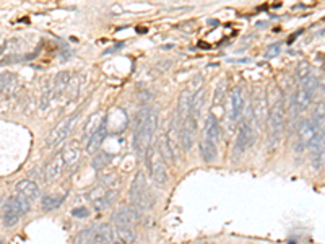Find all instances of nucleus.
<instances>
[{
  "instance_id": "1",
  "label": "nucleus",
  "mask_w": 325,
  "mask_h": 244,
  "mask_svg": "<svg viewBox=\"0 0 325 244\" xmlns=\"http://www.w3.org/2000/svg\"><path fill=\"white\" fill-rule=\"evenodd\" d=\"M317 86H319V80L314 75H309L307 79L302 80L299 83V88L293 95V99H291V113L298 116L302 111H306V108L312 103L314 93H316Z\"/></svg>"
},
{
  "instance_id": "2",
  "label": "nucleus",
  "mask_w": 325,
  "mask_h": 244,
  "mask_svg": "<svg viewBox=\"0 0 325 244\" xmlns=\"http://www.w3.org/2000/svg\"><path fill=\"white\" fill-rule=\"evenodd\" d=\"M156 124H158V114L151 111L148 119L143 122L140 127H135V137H133V148L140 157H145L151 145V138L156 130Z\"/></svg>"
},
{
  "instance_id": "3",
  "label": "nucleus",
  "mask_w": 325,
  "mask_h": 244,
  "mask_svg": "<svg viewBox=\"0 0 325 244\" xmlns=\"http://www.w3.org/2000/svg\"><path fill=\"white\" fill-rule=\"evenodd\" d=\"M268 125H270V135H268V140H270V147H277L280 138H282V132L284 127V104L282 99L273 104L270 113H268Z\"/></svg>"
},
{
  "instance_id": "4",
  "label": "nucleus",
  "mask_w": 325,
  "mask_h": 244,
  "mask_svg": "<svg viewBox=\"0 0 325 244\" xmlns=\"http://www.w3.org/2000/svg\"><path fill=\"white\" fill-rule=\"evenodd\" d=\"M148 169H150V174H151V179L156 186L162 187L167 182V173H166V168H164V162H162L161 155L158 152L156 147H151L148 148Z\"/></svg>"
},
{
  "instance_id": "5",
  "label": "nucleus",
  "mask_w": 325,
  "mask_h": 244,
  "mask_svg": "<svg viewBox=\"0 0 325 244\" xmlns=\"http://www.w3.org/2000/svg\"><path fill=\"white\" fill-rule=\"evenodd\" d=\"M252 121H254V114H252V108L247 109V116L243 121V125H241L238 140H236V153H243L245 152L252 143L255 142V132H254V125H252Z\"/></svg>"
},
{
  "instance_id": "6",
  "label": "nucleus",
  "mask_w": 325,
  "mask_h": 244,
  "mask_svg": "<svg viewBox=\"0 0 325 244\" xmlns=\"http://www.w3.org/2000/svg\"><path fill=\"white\" fill-rule=\"evenodd\" d=\"M321 129H325V127H321L316 121L311 119V118L302 121L299 124V127H298V130H296V135H298V142H296V147H294L296 152H302L306 147H309L311 140L316 137V134Z\"/></svg>"
},
{
  "instance_id": "7",
  "label": "nucleus",
  "mask_w": 325,
  "mask_h": 244,
  "mask_svg": "<svg viewBox=\"0 0 325 244\" xmlns=\"http://www.w3.org/2000/svg\"><path fill=\"white\" fill-rule=\"evenodd\" d=\"M75 118H77V114L70 116V118H67L64 121H60L59 124L49 132L47 137H46V148H54L55 145H59L60 142H64V138L70 134L72 127H74Z\"/></svg>"
},
{
  "instance_id": "8",
  "label": "nucleus",
  "mask_w": 325,
  "mask_h": 244,
  "mask_svg": "<svg viewBox=\"0 0 325 244\" xmlns=\"http://www.w3.org/2000/svg\"><path fill=\"white\" fill-rule=\"evenodd\" d=\"M140 220V210L132 207H119L113 215L116 228H132Z\"/></svg>"
},
{
  "instance_id": "9",
  "label": "nucleus",
  "mask_w": 325,
  "mask_h": 244,
  "mask_svg": "<svg viewBox=\"0 0 325 244\" xmlns=\"http://www.w3.org/2000/svg\"><path fill=\"white\" fill-rule=\"evenodd\" d=\"M244 113V91L241 86H234L231 95H229V106H228V118L231 124H236L239 118Z\"/></svg>"
},
{
  "instance_id": "10",
  "label": "nucleus",
  "mask_w": 325,
  "mask_h": 244,
  "mask_svg": "<svg viewBox=\"0 0 325 244\" xmlns=\"http://www.w3.org/2000/svg\"><path fill=\"white\" fill-rule=\"evenodd\" d=\"M250 108H252V114H254V122L257 124L259 129H262V127L265 125V121H267V109H268L267 93L263 90L257 91Z\"/></svg>"
},
{
  "instance_id": "11",
  "label": "nucleus",
  "mask_w": 325,
  "mask_h": 244,
  "mask_svg": "<svg viewBox=\"0 0 325 244\" xmlns=\"http://www.w3.org/2000/svg\"><path fill=\"white\" fill-rule=\"evenodd\" d=\"M195 132H197V122L189 114V118L182 122L181 132H179V143H181V148L184 152H189L192 148L195 142Z\"/></svg>"
},
{
  "instance_id": "12",
  "label": "nucleus",
  "mask_w": 325,
  "mask_h": 244,
  "mask_svg": "<svg viewBox=\"0 0 325 244\" xmlns=\"http://www.w3.org/2000/svg\"><path fill=\"white\" fill-rule=\"evenodd\" d=\"M130 202H132L133 207L140 210V212H145V210H151V208H153L155 196L148 189H145V191H132L130 192Z\"/></svg>"
},
{
  "instance_id": "13",
  "label": "nucleus",
  "mask_w": 325,
  "mask_h": 244,
  "mask_svg": "<svg viewBox=\"0 0 325 244\" xmlns=\"http://www.w3.org/2000/svg\"><path fill=\"white\" fill-rule=\"evenodd\" d=\"M16 192H18V196H23L28 201H36L41 196L39 186L31 179H21L16 182Z\"/></svg>"
},
{
  "instance_id": "14",
  "label": "nucleus",
  "mask_w": 325,
  "mask_h": 244,
  "mask_svg": "<svg viewBox=\"0 0 325 244\" xmlns=\"http://www.w3.org/2000/svg\"><path fill=\"white\" fill-rule=\"evenodd\" d=\"M106 135H108V121L103 119V122H101L99 129L94 132V135L89 138L88 143H86V152L88 153H96L98 148L101 147V143H103V140L106 138Z\"/></svg>"
},
{
  "instance_id": "15",
  "label": "nucleus",
  "mask_w": 325,
  "mask_h": 244,
  "mask_svg": "<svg viewBox=\"0 0 325 244\" xmlns=\"http://www.w3.org/2000/svg\"><path fill=\"white\" fill-rule=\"evenodd\" d=\"M60 157H62V160H64L65 168H72V166H75L78 163V158H80V145H78V142L69 143V145L62 150Z\"/></svg>"
},
{
  "instance_id": "16",
  "label": "nucleus",
  "mask_w": 325,
  "mask_h": 244,
  "mask_svg": "<svg viewBox=\"0 0 325 244\" xmlns=\"http://www.w3.org/2000/svg\"><path fill=\"white\" fill-rule=\"evenodd\" d=\"M218 137H220V127H218V122L215 118H213V114H208L205 119V125H203V138L216 145Z\"/></svg>"
},
{
  "instance_id": "17",
  "label": "nucleus",
  "mask_w": 325,
  "mask_h": 244,
  "mask_svg": "<svg viewBox=\"0 0 325 244\" xmlns=\"http://www.w3.org/2000/svg\"><path fill=\"white\" fill-rule=\"evenodd\" d=\"M114 235L116 231L109 223H103L96 228V235H94V240L91 244H111L114 241Z\"/></svg>"
},
{
  "instance_id": "18",
  "label": "nucleus",
  "mask_w": 325,
  "mask_h": 244,
  "mask_svg": "<svg viewBox=\"0 0 325 244\" xmlns=\"http://www.w3.org/2000/svg\"><path fill=\"white\" fill-rule=\"evenodd\" d=\"M311 152V163H312V168L319 171L322 169L325 166V137L324 140L321 142V145L317 147H311L309 148Z\"/></svg>"
},
{
  "instance_id": "19",
  "label": "nucleus",
  "mask_w": 325,
  "mask_h": 244,
  "mask_svg": "<svg viewBox=\"0 0 325 244\" xmlns=\"http://www.w3.org/2000/svg\"><path fill=\"white\" fill-rule=\"evenodd\" d=\"M7 207H10L12 210H15V212L18 213L20 217H23V215L30 213L31 203H30V201H28V199H25L23 196H13V197L8 199Z\"/></svg>"
},
{
  "instance_id": "20",
  "label": "nucleus",
  "mask_w": 325,
  "mask_h": 244,
  "mask_svg": "<svg viewBox=\"0 0 325 244\" xmlns=\"http://www.w3.org/2000/svg\"><path fill=\"white\" fill-rule=\"evenodd\" d=\"M156 148H158V152H160V155H161L162 162L167 163V164H174V163H176V155H174V152H172V148L169 147V143H167L166 135H161V137L158 138Z\"/></svg>"
},
{
  "instance_id": "21",
  "label": "nucleus",
  "mask_w": 325,
  "mask_h": 244,
  "mask_svg": "<svg viewBox=\"0 0 325 244\" xmlns=\"http://www.w3.org/2000/svg\"><path fill=\"white\" fill-rule=\"evenodd\" d=\"M64 168H65V164H64V160H62V157L60 155H57L52 162H50L47 166H46V179L47 181H55L57 177L62 174V171H64Z\"/></svg>"
},
{
  "instance_id": "22",
  "label": "nucleus",
  "mask_w": 325,
  "mask_h": 244,
  "mask_svg": "<svg viewBox=\"0 0 325 244\" xmlns=\"http://www.w3.org/2000/svg\"><path fill=\"white\" fill-rule=\"evenodd\" d=\"M203 101H205V90L203 88H200V90L192 96V103H190V116H192L195 122H199L200 116H202Z\"/></svg>"
},
{
  "instance_id": "23",
  "label": "nucleus",
  "mask_w": 325,
  "mask_h": 244,
  "mask_svg": "<svg viewBox=\"0 0 325 244\" xmlns=\"http://www.w3.org/2000/svg\"><path fill=\"white\" fill-rule=\"evenodd\" d=\"M101 122H103V119H101V116L98 113H94L89 116L88 122L85 124V127H83V140H85L88 143V140L94 135V132H96L99 129Z\"/></svg>"
},
{
  "instance_id": "24",
  "label": "nucleus",
  "mask_w": 325,
  "mask_h": 244,
  "mask_svg": "<svg viewBox=\"0 0 325 244\" xmlns=\"http://www.w3.org/2000/svg\"><path fill=\"white\" fill-rule=\"evenodd\" d=\"M116 199H117V191H106L103 197L93 201V208L96 212H103V210L109 208L116 202Z\"/></svg>"
},
{
  "instance_id": "25",
  "label": "nucleus",
  "mask_w": 325,
  "mask_h": 244,
  "mask_svg": "<svg viewBox=\"0 0 325 244\" xmlns=\"http://www.w3.org/2000/svg\"><path fill=\"white\" fill-rule=\"evenodd\" d=\"M199 150H200V155H202V158H203V162L211 163V162H215V160H216L218 152H216V145H215V143H211V142L205 140V138H203V140H200Z\"/></svg>"
},
{
  "instance_id": "26",
  "label": "nucleus",
  "mask_w": 325,
  "mask_h": 244,
  "mask_svg": "<svg viewBox=\"0 0 325 244\" xmlns=\"http://www.w3.org/2000/svg\"><path fill=\"white\" fill-rule=\"evenodd\" d=\"M64 201H65V196H57V194H52V196L42 197L41 207H42L44 212H52V210L59 208L60 205L64 203Z\"/></svg>"
},
{
  "instance_id": "27",
  "label": "nucleus",
  "mask_w": 325,
  "mask_h": 244,
  "mask_svg": "<svg viewBox=\"0 0 325 244\" xmlns=\"http://www.w3.org/2000/svg\"><path fill=\"white\" fill-rule=\"evenodd\" d=\"M70 80H72V77L69 72H59V75L55 77L54 85H52L54 95H62V91L70 85Z\"/></svg>"
},
{
  "instance_id": "28",
  "label": "nucleus",
  "mask_w": 325,
  "mask_h": 244,
  "mask_svg": "<svg viewBox=\"0 0 325 244\" xmlns=\"http://www.w3.org/2000/svg\"><path fill=\"white\" fill-rule=\"evenodd\" d=\"M96 228L98 226H89V228L81 230L75 238V244H91L94 235H96Z\"/></svg>"
},
{
  "instance_id": "29",
  "label": "nucleus",
  "mask_w": 325,
  "mask_h": 244,
  "mask_svg": "<svg viewBox=\"0 0 325 244\" xmlns=\"http://www.w3.org/2000/svg\"><path fill=\"white\" fill-rule=\"evenodd\" d=\"M2 220H3V226H5V228H13V226H16V223L20 221V215L16 213L15 210H12L10 207L5 205Z\"/></svg>"
},
{
  "instance_id": "30",
  "label": "nucleus",
  "mask_w": 325,
  "mask_h": 244,
  "mask_svg": "<svg viewBox=\"0 0 325 244\" xmlns=\"http://www.w3.org/2000/svg\"><path fill=\"white\" fill-rule=\"evenodd\" d=\"M116 235L119 238L121 244H132L137 240V235L132 228H116Z\"/></svg>"
},
{
  "instance_id": "31",
  "label": "nucleus",
  "mask_w": 325,
  "mask_h": 244,
  "mask_svg": "<svg viewBox=\"0 0 325 244\" xmlns=\"http://www.w3.org/2000/svg\"><path fill=\"white\" fill-rule=\"evenodd\" d=\"M109 163H111V157L106 152H98L96 155H94V158H93V162H91L93 168L96 169V171H103Z\"/></svg>"
},
{
  "instance_id": "32",
  "label": "nucleus",
  "mask_w": 325,
  "mask_h": 244,
  "mask_svg": "<svg viewBox=\"0 0 325 244\" xmlns=\"http://www.w3.org/2000/svg\"><path fill=\"white\" fill-rule=\"evenodd\" d=\"M309 75H311V65H309V62L302 60V62L298 64V67H296V79H298L299 81H302Z\"/></svg>"
},
{
  "instance_id": "33",
  "label": "nucleus",
  "mask_w": 325,
  "mask_h": 244,
  "mask_svg": "<svg viewBox=\"0 0 325 244\" xmlns=\"http://www.w3.org/2000/svg\"><path fill=\"white\" fill-rule=\"evenodd\" d=\"M99 181H101V186H103L104 189H109V187H113L119 182V177H117L116 173H108V174H101Z\"/></svg>"
},
{
  "instance_id": "34",
  "label": "nucleus",
  "mask_w": 325,
  "mask_h": 244,
  "mask_svg": "<svg viewBox=\"0 0 325 244\" xmlns=\"http://www.w3.org/2000/svg\"><path fill=\"white\" fill-rule=\"evenodd\" d=\"M13 79H15V75L13 74H10V72H5V74H0V93H3V91H7L8 88H10V85L13 83Z\"/></svg>"
},
{
  "instance_id": "35",
  "label": "nucleus",
  "mask_w": 325,
  "mask_h": 244,
  "mask_svg": "<svg viewBox=\"0 0 325 244\" xmlns=\"http://www.w3.org/2000/svg\"><path fill=\"white\" fill-rule=\"evenodd\" d=\"M225 90H226V83L220 81V85H218L215 91V96H213V106H218V104L221 103V99L225 98Z\"/></svg>"
},
{
  "instance_id": "36",
  "label": "nucleus",
  "mask_w": 325,
  "mask_h": 244,
  "mask_svg": "<svg viewBox=\"0 0 325 244\" xmlns=\"http://www.w3.org/2000/svg\"><path fill=\"white\" fill-rule=\"evenodd\" d=\"M282 52V46L280 44H272V46H268L267 47V51H265V57H268V59H272V57H277V55Z\"/></svg>"
},
{
  "instance_id": "37",
  "label": "nucleus",
  "mask_w": 325,
  "mask_h": 244,
  "mask_svg": "<svg viewBox=\"0 0 325 244\" xmlns=\"http://www.w3.org/2000/svg\"><path fill=\"white\" fill-rule=\"evenodd\" d=\"M72 215L77 217V218H86L89 215V210L85 208V207H80V208H75L74 212H72Z\"/></svg>"
},
{
  "instance_id": "38",
  "label": "nucleus",
  "mask_w": 325,
  "mask_h": 244,
  "mask_svg": "<svg viewBox=\"0 0 325 244\" xmlns=\"http://www.w3.org/2000/svg\"><path fill=\"white\" fill-rule=\"evenodd\" d=\"M288 244H296V243H294V241H289Z\"/></svg>"
},
{
  "instance_id": "39",
  "label": "nucleus",
  "mask_w": 325,
  "mask_h": 244,
  "mask_svg": "<svg viewBox=\"0 0 325 244\" xmlns=\"http://www.w3.org/2000/svg\"><path fill=\"white\" fill-rule=\"evenodd\" d=\"M0 244H3V240H0Z\"/></svg>"
},
{
  "instance_id": "40",
  "label": "nucleus",
  "mask_w": 325,
  "mask_h": 244,
  "mask_svg": "<svg viewBox=\"0 0 325 244\" xmlns=\"http://www.w3.org/2000/svg\"><path fill=\"white\" fill-rule=\"evenodd\" d=\"M199 244H206V243H205V241H203V243H199Z\"/></svg>"
},
{
  "instance_id": "41",
  "label": "nucleus",
  "mask_w": 325,
  "mask_h": 244,
  "mask_svg": "<svg viewBox=\"0 0 325 244\" xmlns=\"http://www.w3.org/2000/svg\"><path fill=\"white\" fill-rule=\"evenodd\" d=\"M113 244H121V243H113Z\"/></svg>"
}]
</instances>
